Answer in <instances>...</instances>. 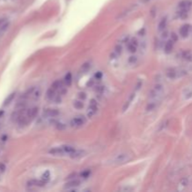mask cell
I'll use <instances>...</instances> for the list:
<instances>
[{
    "label": "cell",
    "instance_id": "1",
    "mask_svg": "<svg viewBox=\"0 0 192 192\" xmlns=\"http://www.w3.org/2000/svg\"><path fill=\"white\" fill-rule=\"evenodd\" d=\"M163 92H164V85H163L162 82L156 81V84H154V86L152 87V89L150 90L149 94H148V98L149 100H160Z\"/></svg>",
    "mask_w": 192,
    "mask_h": 192
},
{
    "label": "cell",
    "instance_id": "2",
    "mask_svg": "<svg viewBox=\"0 0 192 192\" xmlns=\"http://www.w3.org/2000/svg\"><path fill=\"white\" fill-rule=\"evenodd\" d=\"M75 148L71 145H61L53 147L49 151V154L53 156H63V155H70Z\"/></svg>",
    "mask_w": 192,
    "mask_h": 192
},
{
    "label": "cell",
    "instance_id": "3",
    "mask_svg": "<svg viewBox=\"0 0 192 192\" xmlns=\"http://www.w3.org/2000/svg\"><path fill=\"white\" fill-rule=\"evenodd\" d=\"M132 159V156L129 153H119L112 158L110 163L113 165H123L129 162Z\"/></svg>",
    "mask_w": 192,
    "mask_h": 192
},
{
    "label": "cell",
    "instance_id": "4",
    "mask_svg": "<svg viewBox=\"0 0 192 192\" xmlns=\"http://www.w3.org/2000/svg\"><path fill=\"white\" fill-rule=\"evenodd\" d=\"M187 72L184 69H177L172 68V69H168L167 70H166L165 75L169 79L175 80V79L181 78V77L187 75Z\"/></svg>",
    "mask_w": 192,
    "mask_h": 192
},
{
    "label": "cell",
    "instance_id": "5",
    "mask_svg": "<svg viewBox=\"0 0 192 192\" xmlns=\"http://www.w3.org/2000/svg\"><path fill=\"white\" fill-rule=\"evenodd\" d=\"M85 122H86V119L84 116L78 115V116L71 119V121H70V126L72 127H82V125H84Z\"/></svg>",
    "mask_w": 192,
    "mask_h": 192
},
{
    "label": "cell",
    "instance_id": "6",
    "mask_svg": "<svg viewBox=\"0 0 192 192\" xmlns=\"http://www.w3.org/2000/svg\"><path fill=\"white\" fill-rule=\"evenodd\" d=\"M80 184H81V182L79 180H77V179H73L71 181H69L68 183L65 184V187L64 188L65 189H68V190H75L76 187H78Z\"/></svg>",
    "mask_w": 192,
    "mask_h": 192
},
{
    "label": "cell",
    "instance_id": "7",
    "mask_svg": "<svg viewBox=\"0 0 192 192\" xmlns=\"http://www.w3.org/2000/svg\"><path fill=\"white\" fill-rule=\"evenodd\" d=\"M60 114V112L57 109H46L43 112V116L49 117V118H54L56 116H58Z\"/></svg>",
    "mask_w": 192,
    "mask_h": 192
},
{
    "label": "cell",
    "instance_id": "8",
    "mask_svg": "<svg viewBox=\"0 0 192 192\" xmlns=\"http://www.w3.org/2000/svg\"><path fill=\"white\" fill-rule=\"evenodd\" d=\"M160 104V100H153L148 102L146 106V112H153L155 111L156 108L158 107V105Z\"/></svg>",
    "mask_w": 192,
    "mask_h": 192
},
{
    "label": "cell",
    "instance_id": "9",
    "mask_svg": "<svg viewBox=\"0 0 192 192\" xmlns=\"http://www.w3.org/2000/svg\"><path fill=\"white\" fill-rule=\"evenodd\" d=\"M137 47H138V40L136 38H132L127 44V49L130 53H135L137 51Z\"/></svg>",
    "mask_w": 192,
    "mask_h": 192
},
{
    "label": "cell",
    "instance_id": "10",
    "mask_svg": "<svg viewBox=\"0 0 192 192\" xmlns=\"http://www.w3.org/2000/svg\"><path fill=\"white\" fill-rule=\"evenodd\" d=\"M191 7H192V0H183L178 5L179 9H187V11H188Z\"/></svg>",
    "mask_w": 192,
    "mask_h": 192
},
{
    "label": "cell",
    "instance_id": "11",
    "mask_svg": "<svg viewBox=\"0 0 192 192\" xmlns=\"http://www.w3.org/2000/svg\"><path fill=\"white\" fill-rule=\"evenodd\" d=\"M134 98H135V93H131V94L129 95V98H127V100L125 102V104L123 106V112H126L127 109H129V107L130 106V104H131V102H132L133 100H134Z\"/></svg>",
    "mask_w": 192,
    "mask_h": 192
},
{
    "label": "cell",
    "instance_id": "12",
    "mask_svg": "<svg viewBox=\"0 0 192 192\" xmlns=\"http://www.w3.org/2000/svg\"><path fill=\"white\" fill-rule=\"evenodd\" d=\"M189 30H190V25L189 24L183 25V26L180 28V31H179V32H180L181 37H183V38L187 37L188 33H189Z\"/></svg>",
    "mask_w": 192,
    "mask_h": 192
},
{
    "label": "cell",
    "instance_id": "13",
    "mask_svg": "<svg viewBox=\"0 0 192 192\" xmlns=\"http://www.w3.org/2000/svg\"><path fill=\"white\" fill-rule=\"evenodd\" d=\"M85 152L82 151V150H77L75 149L74 151H73L71 154L69 155V156L71 158H82V156H84Z\"/></svg>",
    "mask_w": 192,
    "mask_h": 192
},
{
    "label": "cell",
    "instance_id": "14",
    "mask_svg": "<svg viewBox=\"0 0 192 192\" xmlns=\"http://www.w3.org/2000/svg\"><path fill=\"white\" fill-rule=\"evenodd\" d=\"M167 24H168L167 18L166 17L162 18L160 20V22H159L158 25V31H164L166 29V27H167Z\"/></svg>",
    "mask_w": 192,
    "mask_h": 192
},
{
    "label": "cell",
    "instance_id": "15",
    "mask_svg": "<svg viewBox=\"0 0 192 192\" xmlns=\"http://www.w3.org/2000/svg\"><path fill=\"white\" fill-rule=\"evenodd\" d=\"M55 93H56V90H55V89H53V87H50L49 89H48L47 93H46V98H47V100H53V98H55Z\"/></svg>",
    "mask_w": 192,
    "mask_h": 192
},
{
    "label": "cell",
    "instance_id": "16",
    "mask_svg": "<svg viewBox=\"0 0 192 192\" xmlns=\"http://www.w3.org/2000/svg\"><path fill=\"white\" fill-rule=\"evenodd\" d=\"M174 41H172V40H168L167 42L165 43V46H164V51L166 53H170L172 51V49H174Z\"/></svg>",
    "mask_w": 192,
    "mask_h": 192
},
{
    "label": "cell",
    "instance_id": "17",
    "mask_svg": "<svg viewBox=\"0 0 192 192\" xmlns=\"http://www.w3.org/2000/svg\"><path fill=\"white\" fill-rule=\"evenodd\" d=\"M51 87H53V89H55L56 91L57 90L59 91L62 87H64V84H63V82L61 81V80H56V81H54L53 82V84L51 85Z\"/></svg>",
    "mask_w": 192,
    "mask_h": 192
},
{
    "label": "cell",
    "instance_id": "18",
    "mask_svg": "<svg viewBox=\"0 0 192 192\" xmlns=\"http://www.w3.org/2000/svg\"><path fill=\"white\" fill-rule=\"evenodd\" d=\"M64 82H65V84L67 86H69L70 84H71V82H72V75H71V73H70V72L67 73V75L65 76V78H64Z\"/></svg>",
    "mask_w": 192,
    "mask_h": 192
},
{
    "label": "cell",
    "instance_id": "19",
    "mask_svg": "<svg viewBox=\"0 0 192 192\" xmlns=\"http://www.w3.org/2000/svg\"><path fill=\"white\" fill-rule=\"evenodd\" d=\"M40 96H41V89L40 88H35L33 94H32L31 98H33V100H38V98H40Z\"/></svg>",
    "mask_w": 192,
    "mask_h": 192
},
{
    "label": "cell",
    "instance_id": "20",
    "mask_svg": "<svg viewBox=\"0 0 192 192\" xmlns=\"http://www.w3.org/2000/svg\"><path fill=\"white\" fill-rule=\"evenodd\" d=\"M88 109H91V110H98V101L94 100V98H92L89 102V108Z\"/></svg>",
    "mask_w": 192,
    "mask_h": 192
},
{
    "label": "cell",
    "instance_id": "21",
    "mask_svg": "<svg viewBox=\"0 0 192 192\" xmlns=\"http://www.w3.org/2000/svg\"><path fill=\"white\" fill-rule=\"evenodd\" d=\"M90 68H91V62H85L84 65L82 66V68H81V73L82 72H86L87 70H89L90 69Z\"/></svg>",
    "mask_w": 192,
    "mask_h": 192
},
{
    "label": "cell",
    "instance_id": "22",
    "mask_svg": "<svg viewBox=\"0 0 192 192\" xmlns=\"http://www.w3.org/2000/svg\"><path fill=\"white\" fill-rule=\"evenodd\" d=\"M73 106H74L76 109H82V107H84V102H82V100H76L73 102Z\"/></svg>",
    "mask_w": 192,
    "mask_h": 192
},
{
    "label": "cell",
    "instance_id": "23",
    "mask_svg": "<svg viewBox=\"0 0 192 192\" xmlns=\"http://www.w3.org/2000/svg\"><path fill=\"white\" fill-rule=\"evenodd\" d=\"M187 9H180V11L178 12V16L182 19H185L187 17Z\"/></svg>",
    "mask_w": 192,
    "mask_h": 192
},
{
    "label": "cell",
    "instance_id": "24",
    "mask_svg": "<svg viewBox=\"0 0 192 192\" xmlns=\"http://www.w3.org/2000/svg\"><path fill=\"white\" fill-rule=\"evenodd\" d=\"M50 177H51L50 172H49V171H47V172H44V174H42V177H41V179H42L43 181L47 182V181H49V180H50Z\"/></svg>",
    "mask_w": 192,
    "mask_h": 192
},
{
    "label": "cell",
    "instance_id": "25",
    "mask_svg": "<svg viewBox=\"0 0 192 192\" xmlns=\"http://www.w3.org/2000/svg\"><path fill=\"white\" fill-rule=\"evenodd\" d=\"M15 98V93H12V94H11L9 96V98H7V100H6V101H5V105H8V104H9L11 103V101H12V100H13V98Z\"/></svg>",
    "mask_w": 192,
    "mask_h": 192
},
{
    "label": "cell",
    "instance_id": "26",
    "mask_svg": "<svg viewBox=\"0 0 192 192\" xmlns=\"http://www.w3.org/2000/svg\"><path fill=\"white\" fill-rule=\"evenodd\" d=\"M90 174H91V171L90 170H85V171H84L81 174V176L82 177V178H87V177H89V175H90Z\"/></svg>",
    "mask_w": 192,
    "mask_h": 192
},
{
    "label": "cell",
    "instance_id": "27",
    "mask_svg": "<svg viewBox=\"0 0 192 192\" xmlns=\"http://www.w3.org/2000/svg\"><path fill=\"white\" fill-rule=\"evenodd\" d=\"M183 57L185 60H192V54L190 52H184Z\"/></svg>",
    "mask_w": 192,
    "mask_h": 192
},
{
    "label": "cell",
    "instance_id": "28",
    "mask_svg": "<svg viewBox=\"0 0 192 192\" xmlns=\"http://www.w3.org/2000/svg\"><path fill=\"white\" fill-rule=\"evenodd\" d=\"M137 60H138V57L135 56V55H131L129 58V63H130V64H135L137 62Z\"/></svg>",
    "mask_w": 192,
    "mask_h": 192
},
{
    "label": "cell",
    "instance_id": "29",
    "mask_svg": "<svg viewBox=\"0 0 192 192\" xmlns=\"http://www.w3.org/2000/svg\"><path fill=\"white\" fill-rule=\"evenodd\" d=\"M78 98H79V100H81L84 101L85 98H86V94H85L84 92H80L79 94H78Z\"/></svg>",
    "mask_w": 192,
    "mask_h": 192
},
{
    "label": "cell",
    "instance_id": "30",
    "mask_svg": "<svg viewBox=\"0 0 192 192\" xmlns=\"http://www.w3.org/2000/svg\"><path fill=\"white\" fill-rule=\"evenodd\" d=\"M122 52V46L119 45V44H117L116 46H115V49H114V53L116 54H119Z\"/></svg>",
    "mask_w": 192,
    "mask_h": 192
},
{
    "label": "cell",
    "instance_id": "31",
    "mask_svg": "<svg viewBox=\"0 0 192 192\" xmlns=\"http://www.w3.org/2000/svg\"><path fill=\"white\" fill-rule=\"evenodd\" d=\"M103 91H104V86H102V85L98 86V87L96 88V92L100 93V94H101V93L103 92Z\"/></svg>",
    "mask_w": 192,
    "mask_h": 192
},
{
    "label": "cell",
    "instance_id": "32",
    "mask_svg": "<svg viewBox=\"0 0 192 192\" xmlns=\"http://www.w3.org/2000/svg\"><path fill=\"white\" fill-rule=\"evenodd\" d=\"M65 127H66L65 125H64V124H61V123H58V124H57V126H56V127H57V129H65Z\"/></svg>",
    "mask_w": 192,
    "mask_h": 192
},
{
    "label": "cell",
    "instance_id": "33",
    "mask_svg": "<svg viewBox=\"0 0 192 192\" xmlns=\"http://www.w3.org/2000/svg\"><path fill=\"white\" fill-rule=\"evenodd\" d=\"M171 40H172V41H174V42H175V41L177 40V36H176V34H175V33H172V38H171Z\"/></svg>",
    "mask_w": 192,
    "mask_h": 192
},
{
    "label": "cell",
    "instance_id": "34",
    "mask_svg": "<svg viewBox=\"0 0 192 192\" xmlns=\"http://www.w3.org/2000/svg\"><path fill=\"white\" fill-rule=\"evenodd\" d=\"M101 76H102V73H101L100 71H98V72L97 73V74H96V75H95V77H96V79H97V80H98V79H100V78H101Z\"/></svg>",
    "mask_w": 192,
    "mask_h": 192
},
{
    "label": "cell",
    "instance_id": "35",
    "mask_svg": "<svg viewBox=\"0 0 192 192\" xmlns=\"http://www.w3.org/2000/svg\"><path fill=\"white\" fill-rule=\"evenodd\" d=\"M167 36H168V32H167V31H165V33H164V32H163L162 38H167Z\"/></svg>",
    "mask_w": 192,
    "mask_h": 192
},
{
    "label": "cell",
    "instance_id": "36",
    "mask_svg": "<svg viewBox=\"0 0 192 192\" xmlns=\"http://www.w3.org/2000/svg\"><path fill=\"white\" fill-rule=\"evenodd\" d=\"M148 1H150V0H143V2H148Z\"/></svg>",
    "mask_w": 192,
    "mask_h": 192
}]
</instances>
